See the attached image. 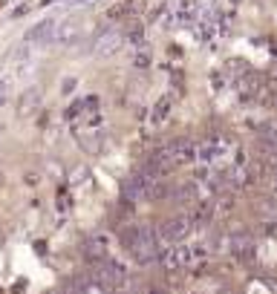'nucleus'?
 <instances>
[{"label": "nucleus", "instance_id": "f257e3e1", "mask_svg": "<svg viewBox=\"0 0 277 294\" xmlns=\"http://www.w3.org/2000/svg\"><path fill=\"white\" fill-rule=\"evenodd\" d=\"M122 245L127 248V254L133 257L138 266H150L159 257V237L147 225H127L122 231Z\"/></svg>", "mask_w": 277, "mask_h": 294}, {"label": "nucleus", "instance_id": "f03ea898", "mask_svg": "<svg viewBox=\"0 0 277 294\" xmlns=\"http://www.w3.org/2000/svg\"><path fill=\"white\" fill-rule=\"evenodd\" d=\"M87 277H90V283H93V289L110 294V292L125 289L127 271H125L122 263H116V260H110V257H104V260H93V263H90Z\"/></svg>", "mask_w": 277, "mask_h": 294}, {"label": "nucleus", "instance_id": "7ed1b4c3", "mask_svg": "<svg viewBox=\"0 0 277 294\" xmlns=\"http://www.w3.org/2000/svg\"><path fill=\"white\" fill-rule=\"evenodd\" d=\"M191 219H188V214H179V216H167L162 225L156 228V237H159V242H167V245H179L188 234H191Z\"/></svg>", "mask_w": 277, "mask_h": 294}, {"label": "nucleus", "instance_id": "20e7f679", "mask_svg": "<svg viewBox=\"0 0 277 294\" xmlns=\"http://www.w3.org/2000/svg\"><path fill=\"white\" fill-rule=\"evenodd\" d=\"M153 176H147L144 170H136V173L130 176L125 182V187H122V196H125L127 202H138V199H147L153 190Z\"/></svg>", "mask_w": 277, "mask_h": 294}, {"label": "nucleus", "instance_id": "39448f33", "mask_svg": "<svg viewBox=\"0 0 277 294\" xmlns=\"http://www.w3.org/2000/svg\"><path fill=\"white\" fill-rule=\"evenodd\" d=\"M167 156H170V164L173 167H182V164H191L196 159V145L191 139H176V142H170L165 145Z\"/></svg>", "mask_w": 277, "mask_h": 294}, {"label": "nucleus", "instance_id": "423d86ee", "mask_svg": "<svg viewBox=\"0 0 277 294\" xmlns=\"http://www.w3.org/2000/svg\"><path fill=\"white\" fill-rule=\"evenodd\" d=\"M194 263V248H188V245H170V251H165L162 254V266L167 268V271H179V268L191 266Z\"/></svg>", "mask_w": 277, "mask_h": 294}, {"label": "nucleus", "instance_id": "0eeeda50", "mask_svg": "<svg viewBox=\"0 0 277 294\" xmlns=\"http://www.w3.org/2000/svg\"><path fill=\"white\" fill-rule=\"evenodd\" d=\"M228 251H231L240 263H251V260H254V240H251V234H246V231L234 234V237L228 240Z\"/></svg>", "mask_w": 277, "mask_h": 294}, {"label": "nucleus", "instance_id": "6e6552de", "mask_svg": "<svg viewBox=\"0 0 277 294\" xmlns=\"http://www.w3.org/2000/svg\"><path fill=\"white\" fill-rule=\"evenodd\" d=\"M38 107H41V93L38 90H26V93L20 95V101H17V116L29 119V116H35Z\"/></svg>", "mask_w": 277, "mask_h": 294}, {"label": "nucleus", "instance_id": "1a4fd4ad", "mask_svg": "<svg viewBox=\"0 0 277 294\" xmlns=\"http://www.w3.org/2000/svg\"><path fill=\"white\" fill-rule=\"evenodd\" d=\"M107 248H110V242L107 237H90V240L84 242V257L93 263V260H104L107 257Z\"/></svg>", "mask_w": 277, "mask_h": 294}, {"label": "nucleus", "instance_id": "9d476101", "mask_svg": "<svg viewBox=\"0 0 277 294\" xmlns=\"http://www.w3.org/2000/svg\"><path fill=\"white\" fill-rule=\"evenodd\" d=\"M170 116V98H159L150 110V127H162Z\"/></svg>", "mask_w": 277, "mask_h": 294}, {"label": "nucleus", "instance_id": "9b49d317", "mask_svg": "<svg viewBox=\"0 0 277 294\" xmlns=\"http://www.w3.org/2000/svg\"><path fill=\"white\" fill-rule=\"evenodd\" d=\"M93 289V283H90V277L87 274H81V277H72L67 286V294H87Z\"/></svg>", "mask_w": 277, "mask_h": 294}, {"label": "nucleus", "instance_id": "f8f14e48", "mask_svg": "<svg viewBox=\"0 0 277 294\" xmlns=\"http://www.w3.org/2000/svg\"><path fill=\"white\" fill-rule=\"evenodd\" d=\"M55 208H58V214H61V216H67V214H69V208H72V196H69V190H58Z\"/></svg>", "mask_w": 277, "mask_h": 294}, {"label": "nucleus", "instance_id": "ddd939ff", "mask_svg": "<svg viewBox=\"0 0 277 294\" xmlns=\"http://www.w3.org/2000/svg\"><path fill=\"white\" fill-rule=\"evenodd\" d=\"M46 29H52V20H43L41 26H35V29H32V35H29V38H43V35H46Z\"/></svg>", "mask_w": 277, "mask_h": 294}, {"label": "nucleus", "instance_id": "4468645a", "mask_svg": "<svg viewBox=\"0 0 277 294\" xmlns=\"http://www.w3.org/2000/svg\"><path fill=\"white\" fill-rule=\"evenodd\" d=\"M130 40H133V43H141V40H144V29L138 26V23L130 29Z\"/></svg>", "mask_w": 277, "mask_h": 294}, {"label": "nucleus", "instance_id": "2eb2a0df", "mask_svg": "<svg viewBox=\"0 0 277 294\" xmlns=\"http://www.w3.org/2000/svg\"><path fill=\"white\" fill-rule=\"evenodd\" d=\"M133 64H136V67H147V64H150V58H147V52H136V58H133Z\"/></svg>", "mask_w": 277, "mask_h": 294}, {"label": "nucleus", "instance_id": "dca6fc26", "mask_svg": "<svg viewBox=\"0 0 277 294\" xmlns=\"http://www.w3.org/2000/svg\"><path fill=\"white\" fill-rule=\"evenodd\" d=\"M147 294H165V292H162V289H150Z\"/></svg>", "mask_w": 277, "mask_h": 294}, {"label": "nucleus", "instance_id": "f3484780", "mask_svg": "<svg viewBox=\"0 0 277 294\" xmlns=\"http://www.w3.org/2000/svg\"><path fill=\"white\" fill-rule=\"evenodd\" d=\"M217 294H234V292H228V289H222V292H217Z\"/></svg>", "mask_w": 277, "mask_h": 294}, {"label": "nucleus", "instance_id": "a211bd4d", "mask_svg": "<svg viewBox=\"0 0 277 294\" xmlns=\"http://www.w3.org/2000/svg\"><path fill=\"white\" fill-rule=\"evenodd\" d=\"M275 190H277V176H275Z\"/></svg>", "mask_w": 277, "mask_h": 294}, {"label": "nucleus", "instance_id": "6ab92c4d", "mask_svg": "<svg viewBox=\"0 0 277 294\" xmlns=\"http://www.w3.org/2000/svg\"><path fill=\"white\" fill-rule=\"evenodd\" d=\"M0 6H3V0H0Z\"/></svg>", "mask_w": 277, "mask_h": 294}, {"label": "nucleus", "instance_id": "aec40b11", "mask_svg": "<svg viewBox=\"0 0 277 294\" xmlns=\"http://www.w3.org/2000/svg\"><path fill=\"white\" fill-rule=\"evenodd\" d=\"M0 294H3V292H0Z\"/></svg>", "mask_w": 277, "mask_h": 294}]
</instances>
